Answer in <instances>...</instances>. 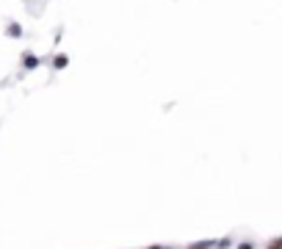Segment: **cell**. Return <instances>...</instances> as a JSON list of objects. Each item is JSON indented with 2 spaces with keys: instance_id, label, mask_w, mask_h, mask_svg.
<instances>
[{
  "instance_id": "6da1fadb",
  "label": "cell",
  "mask_w": 282,
  "mask_h": 249,
  "mask_svg": "<svg viewBox=\"0 0 282 249\" xmlns=\"http://www.w3.org/2000/svg\"><path fill=\"white\" fill-rule=\"evenodd\" d=\"M55 66H66V56H58V58H55Z\"/></svg>"
},
{
  "instance_id": "7a4b0ae2",
  "label": "cell",
  "mask_w": 282,
  "mask_h": 249,
  "mask_svg": "<svg viewBox=\"0 0 282 249\" xmlns=\"http://www.w3.org/2000/svg\"><path fill=\"white\" fill-rule=\"evenodd\" d=\"M280 246H282V241H280V238H274V244H271L269 249H280Z\"/></svg>"
},
{
  "instance_id": "3957f363",
  "label": "cell",
  "mask_w": 282,
  "mask_h": 249,
  "mask_svg": "<svg viewBox=\"0 0 282 249\" xmlns=\"http://www.w3.org/2000/svg\"><path fill=\"white\" fill-rule=\"evenodd\" d=\"M241 249H252V246H249V244H244V246H241Z\"/></svg>"
},
{
  "instance_id": "277c9868",
  "label": "cell",
  "mask_w": 282,
  "mask_h": 249,
  "mask_svg": "<svg viewBox=\"0 0 282 249\" xmlns=\"http://www.w3.org/2000/svg\"><path fill=\"white\" fill-rule=\"evenodd\" d=\"M197 249H202V246H197Z\"/></svg>"
}]
</instances>
